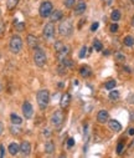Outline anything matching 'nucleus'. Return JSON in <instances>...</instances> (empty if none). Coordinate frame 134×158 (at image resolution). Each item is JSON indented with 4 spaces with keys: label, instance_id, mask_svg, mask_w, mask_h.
I'll return each instance as SVG.
<instances>
[{
    "label": "nucleus",
    "instance_id": "obj_25",
    "mask_svg": "<svg viewBox=\"0 0 134 158\" xmlns=\"http://www.w3.org/2000/svg\"><path fill=\"white\" fill-rule=\"evenodd\" d=\"M116 85H117V82L114 81V80H109V81H107L105 82V85H104V87L107 88V90H113V88L116 87Z\"/></svg>",
    "mask_w": 134,
    "mask_h": 158
},
{
    "label": "nucleus",
    "instance_id": "obj_19",
    "mask_svg": "<svg viewBox=\"0 0 134 158\" xmlns=\"http://www.w3.org/2000/svg\"><path fill=\"white\" fill-rule=\"evenodd\" d=\"M10 120L12 122V125H15V126H20L21 123H23V118H21L20 116H18L16 113H11L10 115Z\"/></svg>",
    "mask_w": 134,
    "mask_h": 158
},
{
    "label": "nucleus",
    "instance_id": "obj_18",
    "mask_svg": "<svg viewBox=\"0 0 134 158\" xmlns=\"http://www.w3.org/2000/svg\"><path fill=\"white\" fill-rule=\"evenodd\" d=\"M62 16H63V12H62L61 10L52 11V12H51V15H50L51 21H52V23H55V21H60V20L62 19Z\"/></svg>",
    "mask_w": 134,
    "mask_h": 158
},
{
    "label": "nucleus",
    "instance_id": "obj_36",
    "mask_svg": "<svg viewBox=\"0 0 134 158\" xmlns=\"http://www.w3.org/2000/svg\"><path fill=\"white\" fill-rule=\"evenodd\" d=\"M15 26H16V29H18L19 31H23V30L25 29V25H24V23H18Z\"/></svg>",
    "mask_w": 134,
    "mask_h": 158
},
{
    "label": "nucleus",
    "instance_id": "obj_15",
    "mask_svg": "<svg viewBox=\"0 0 134 158\" xmlns=\"http://www.w3.org/2000/svg\"><path fill=\"white\" fill-rule=\"evenodd\" d=\"M70 102H71V96H70V93H63L62 97H61V102H60V106L62 109H65L68 107Z\"/></svg>",
    "mask_w": 134,
    "mask_h": 158
},
{
    "label": "nucleus",
    "instance_id": "obj_8",
    "mask_svg": "<svg viewBox=\"0 0 134 158\" xmlns=\"http://www.w3.org/2000/svg\"><path fill=\"white\" fill-rule=\"evenodd\" d=\"M23 115H24V117L27 118V120H30V118L32 117V115H34V108H32V105L30 104V102L25 101L24 104H23Z\"/></svg>",
    "mask_w": 134,
    "mask_h": 158
},
{
    "label": "nucleus",
    "instance_id": "obj_3",
    "mask_svg": "<svg viewBox=\"0 0 134 158\" xmlns=\"http://www.w3.org/2000/svg\"><path fill=\"white\" fill-rule=\"evenodd\" d=\"M46 54L44 50H41V49H35V52H34V62L35 65H36L37 67H42V66H45L46 64Z\"/></svg>",
    "mask_w": 134,
    "mask_h": 158
},
{
    "label": "nucleus",
    "instance_id": "obj_37",
    "mask_svg": "<svg viewBox=\"0 0 134 158\" xmlns=\"http://www.w3.org/2000/svg\"><path fill=\"white\" fill-rule=\"evenodd\" d=\"M98 26H100V24H98V23H93L92 26H91V31H96L98 29Z\"/></svg>",
    "mask_w": 134,
    "mask_h": 158
},
{
    "label": "nucleus",
    "instance_id": "obj_39",
    "mask_svg": "<svg viewBox=\"0 0 134 158\" xmlns=\"http://www.w3.org/2000/svg\"><path fill=\"white\" fill-rule=\"evenodd\" d=\"M128 134L129 136H134V127H132V128L128 129Z\"/></svg>",
    "mask_w": 134,
    "mask_h": 158
},
{
    "label": "nucleus",
    "instance_id": "obj_9",
    "mask_svg": "<svg viewBox=\"0 0 134 158\" xmlns=\"http://www.w3.org/2000/svg\"><path fill=\"white\" fill-rule=\"evenodd\" d=\"M26 41H27V45H29L31 49H37L39 47V39L35 36V35H32V34H29V35L26 36Z\"/></svg>",
    "mask_w": 134,
    "mask_h": 158
},
{
    "label": "nucleus",
    "instance_id": "obj_22",
    "mask_svg": "<svg viewBox=\"0 0 134 158\" xmlns=\"http://www.w3.org/2000/svg\"><path fill=\"white\" fill-rule=\"evenodd\" d=\"M121 18H122V14L119 10H113L111 12V19L113 21H118V20H121Z\"/></svg>",
    "mask_w": 134,
    "mask_h": 158
},
{
    "label": "nucleus",
    "instance_id": "obj_31",
    "mask_svg": "<svg viewBox=\"0 0 134 158\" xmlns=\"http://www.w3.org/2000/svg\"><path fill=\"white\" fill-rule=\"evenodd\" d=\"M123 148H124V143H123V142H119L118 146H117V153L121 154V153L123 152Z\"/></svg>",
    "mask_w": 134,
    "mask_h": 158
},
{
    "label": "nucleus",
    "instance_id": "obj_1",
    "mask_svg": "<svg viewBox=\"0 0 134 158\" xmlns=\"http://www.w3.org/2000/svg\"><path fill=\"white\" fill-rule=\"evenodd\" d=\"M36 100H37V104H39L40 108L45 109L48 106V102H50V91L48 90H40L36 95Z\"/></svg>",
    "mask_w": 134,
    "mask_h": 158
},
{
    "label": "nucleus",
    "instance_id": "obj_42",
    "mask_svg": "<svg viewBox=\"0 0 134 158\" xmlns=\"http://www.w3.org/2000/svg\"><path fill=\"white\" fill-rule=\"evenodd\" d=\"M103 54H104V55H109V51H108V50H104Z\"/></svg>",
    "mask_w": 134,
    "mask_h": 158
},
{
    "label": "nucleus",
    "instance_id": "obj_20",
    "mask_svg": "<svg viewBox=\"0 0 134 158\" xmlns=\"http://www.w3.org/2000/svg\"><path fill=\"white\" fill-rule=\"evenodd\" d=\"M45 152L47 154H53V152H55V145H53L52 141L46 142V145H45Z\"/></svg>",
    "mask_w": 134,
    "mask_h": 158
},
{
    "label": "nucleus",
    "instance_id": "obj_33",
    "mask_svg": "<svg viewBox=\"0 0 134 158\" xmlns=\"http://www.w3.org/2000/svg\"><path fill=\"white\" fill-rule=\"evenodd\" d=\"M4 32H5V24L0 20V37L4 35Z\"/></svg>",
    "mask_w": 134,
    "mask_h": 158
},
{
    "label": "nucleus",
    "instance_id": "obj_13",
    "mask_svg": "<svg viewBox=\"0 0 134 158\" xmlns=\"http://www.w3.org/2000/svg\"><path fill=\"white\" fill-rule=\"evenodd\" d=\"M108 118H109V115H108V112L105 111V109H101V111L97 113V121L100 123L108 122Z\"/></svg>",
    "mask_w": 134,
    "mask_h": 158
},
{
    "label": "nucleus",
    "instance_id": "obj_11",
    "mask_svg": "<svg viewBox=\"0 0 134 158\" xmlns=\"http://www.w3.org/2000/svg\"><path fill=\"white\" fill-rule=\"evenodd\" d=\"M20 152L23 156H29L30 152H31V145H30V142H27V141H24L23 143L20 145Z\"/></svg>",
    "mask_w": 134,
    "mask_h": 158
},
{
    "label": "nucleus",
    "instance_id": "obj_38",
    "mask_svg": "<svg viewBox=\"0 0 134 158\" xmlns=\"http://www.w3.org/2000/svg\"><path fill=\"white\" fill-rule=\"evenodd\" d=\"M44 134L47 136V137H50L51 136V131H50V129H47V128H45L44 129Z\"/></svg>",
    "mask_w": 134,
    "mask_h": 158
},
{
    "label": "nucleus",
    "instance_id": "obj_4",
    "mask_svg": "<svg viewBox=\"0 0 134 158\" xmlns=\"http://www.w3.org/2000/svg\"><path fill=\"white\" fill-rule=\"evenodd\" d=\"M52 3L48 1V0H45L42 1L41 5H40V9H39V12H40V16L41 18H48L51 15L52 12Z\"/></svg>",
    "mask_w": 134,
    "mask_h": 158
},
{
    "label": "nucleus",
    "instance_id": "obj_21",
    "mask_svg": "<svg viewBox=\"0 0 134 158\" xmlns=\"http://www.w3.org/2000/svg\"><path fill=\"white\" fill-rule=\"evenodd\" d=\"M123 44H124L125 46H128V47H132V46L134 45V37L130 36V35L125 36V37L123 39Z\"/></svg>",
    "mask_w": 134,
    "mask_h": 158
},
{
    "label": "nucleus",
    "instance_id": "obj_5",
    "mask_svg": "<svg viewBox=\"0 0 134 158\" xmlns=\"http://www.w3.org/2000/svg\"><path fill=\"white\" fill-rule=\"evenodd\" d=\"M73 31V26H72V23L70 20H65L62 21L59 26V32L61 34L62 36H70Z\"/></svg>",
    "mask_w": 134,
    "mask_h": 158
},
{
    "label": "nucleus",
    "instance_id": "obj_6",
    "mask_svg": "<svg viewBox=\"0 0 134 158\" xmlns=\"http://www.w3.org/2000/svg\"><path fill=\"white\" fill-rule=\"evenodd\" d=\"M63 122V113L61 109H57V111H55L53 115L51 116V123L55 126V127H60Z\"/></svg>",
    "mask_w": 134,
    "mask_h": 158
},
{
    "label": "nucleus",
    "instance_id": "obj_23",
    "mask_svg": "<svg viewBox=\"0 0 134 158\" xmlns=\"http://www.w3.org/2000/svg\"><path fill=\"white\" fill-rule=\"evenodd\" d=\"M119 97H121V93H119V91H117V90H111V92H109V100L117 101Z\"/></svg>",
    "mask_w": 134,
    "mask_h": 158
},
{
    "label": "nucleus",
    "instance_id": "obj_26",
    "mask_svg": "<svg viewBox=\"0 0 134 158\" xmlns=\"http://www.w3.org/2000/svg\"><path fill=\"white\" fill-rule=\"evenodd\" d=\"M93 47H94V50H97V51H101V50L103 49V45H102V43H101V41L94 40V43H93Z\"/></svg>",
    "mask_w": 134,
    "mask_h": 158
},
{
    "label": "nucleus",
    "instance_id": "obj_32",
    "mask_svg": "<svg viewBox=\"0 0 134 158\" xmlns=\"http://www.w3.org/2000/svg\"><path fill=\"white\" fill-rule=\"evenodd\" d=\"M118 29H119V26H118V24H117V23L112 24V25H111V27H109L111 32H117V31H118Z\"/></svg>",
    "mask_w": 134,
    "mask_h": 158
},
{
    "label": "nucleus",
    "instance_id": "obj_2",
    "mask_svg": "<svg viewBox=\"0 0 134 158\" xmlns=\"http://www.w3.org/2000/svg\"><path fill=\"white\" fill-rule=\"evenodd\" d=\"M9 47H10V51L12 54H19L21 50H23V39H21L19 35H14L10 39Z\"/></svg>",
    "mask_w": 134,
    "mask_h": 158
},
{
    "label": "nucleus",
    "instance_id": "obj_43",
    "mask_svg": "<svg viewBox=\"0 0 134 158\" xmlns=\"http://www.w3.org/2000/svg\"><path fill=\"white\" fill-rule=\"evenodd\" d=\"M132 25L134 26V16H133V19H132Z\"/></svg>",
    "mask_w": 134,
    "mask_h": 158
},
{
    "label": "nucleus",
    "instance_id": "obj_17",
    "mask_svg": "<svg viewBox=\"0 0 134 158\" xmlns=\"http://www.w3.org/2000/svg\"><path fill=\"white\" fill-rule=\"evenodd\" d=\"M91 73H92V70H91V67L87 66V65H84V66H82V67L80 68V75H81L82 77H84V79L89 77Z\"/></svg>",
    "mask_w": 134,
    "mask_h": 158
},
{
    "label": "nucleus",
    "instance_id": "obj_16",
    "mask_svg": "<svg viewBox=\"0 0 134 158\" xmlns=\"http://www.w3.org/2000/svg\"><path fill=\"white\" fill-rule=\"evenodd\" d=\"M8 151H9V153H10L11 156H16V154L20 152V146L18 145V143L12 142V143H10V145H9Z\"/></svg>",
    "mask_w": 134,
    "mask_h": 158
},
{
    "label": "nucleus",
    "instance_id": "obj_7",
    "mask_svg": "<svg viewBox=\"0 0 134 158\" xmlns=\"http://www.w3.org/2000/svg\"><path fill=\"white\" fill-rule=\"evenodd\" d=\"M42 35L45 39H51L55 35V25L52 23H47L44 26V30H42Z\"/></svg>",
    "mask_w": 134,
    "mask_h": 158
},
{
    "label": "nucleus",
    "instance_id": "obj_40",
    "mask_svg": "<svg viewBox=\"0 0 134 158\" xmlns=\"http://www.w3.org/2000/svg\"><path fill=\"white\" fill-rule=\"evenodd\" d=\"M3 132H4V125H3V122H0V134Z\"/></svg>",
    "mask_w": 134,
    "mask_h": 158
},
{
    "label": "nucleus",
    "instance_id": "obj_41",
    "mask_svg": "<svg viewBox=\"0 0 134 158\" xmlns=\"http://www.w3.org/2000/svg\"><path fill=\"white\" fill-rule=\"evenodd\" d=\"M0 156L4 157V147L3 146H0Z\"/></svg>",
    "mask_w": 134,
    "mask_h": 158
},
{
    "label": "nucleus",
    "instance_id": "obj_10",
    "mask_svg": "<svg viewBox=\"0 0 134 158\" xmlns=\"http://www.w3.org/2000/svg\"><path fill=\"white\" fill-rule=\"evenodd\" d=\"M70 54V46H63L60 51H57V60L62 62L63 60H66Z\"/></svg>",
    "mask_w": 134,
    "mask_h": 158
},
{
    "label": "nucleus",
    "instance_id": "obj_34",
    "mask_svg": "<svg viewBox=\"0 0 134 158\" xmlns=\"http://www.w3.org/2000/svg\"><path fill=\"white\" fill-rule=\"evenodd\" d=\"M10 131H11V133H12V134H19V133L21 132V129H20V128H15V127L12 126V127L10 128Z\"/></svg>",
    "mask_w": 134,
    "mask_h": 158
},
{
    "label": "nucleus",
    "instance_id": "obj_27",
    "mask_svg": "<svg viewBox=\"0 0 134 158\" xmlns=\"http://www.w3.org/2000/svg\"><path fill=\"white\" fill-rule=\"evenodd\" d=\"M76 5V0H65V6L67 9H71Z\"/></svg>",
    "mask_w": 134,
    "mask_h": 158
},
{
    "label": "nucleus",
    "instance_id": "obj_28",
    "mask_svg": "<svg viewBox=\"0 0 134 158\" xmlns=\"http://www.w3.org/2000/svg\"><path fill=\"white\" fill-rule=\"evenodd\" d=\"M116 60L118 61V62H124V61H125V56L122 52H117L116 54Z\"/></svg>",
    "mask_w": 134,
    "mask_h": 158
},
{
    "label": "nucleus",
    "instance_id": "obj_30",
    "mask_svg": "<svg viewBox=\"0 0 134 158\" xmlns=\"http://www.w3.org/2000/svg\"><path fill=\"white\" fill-rule=\"evenodd\" d=\"M86 54H87V46H82V49H81V51L78 54L80 59H84V57H86Z\"/></svg>",
    "mask_w": 134,
    "mask_h": 158
},
{
    "label": "nucleus",
    "instance_id": "obj_29",
    "mask_svg": "<svg viewBox=\"0 0 134 158\" xmlns=\"http://www.w3.org/2000/svg\"><path fill=\"white\" fill-rule=\"evenodd\" d=\"M63 46H65V45H63V44L61 43V41H56L55 45H53V49H55V51H56V52H57V51H60V50L62 49Z\"/></svg>",
    "mask_w": 134,
    "mask_h": 158
},
{
    "label": "nucleus",
    "instance_id": "obj_14",
    "mask_svg": "<svg viewBox=\"0 0 134 158\" xmlns=\"http://www.w3.org/2000/svg\"><path fill=\"white\" fill-rule=\"evenodd\" d=\"M108 126H109V128L113 132H121L122 131V125L117 120H111V121H108Z\"/></svg>",
    "mask_w": 134,
    "mask_h": 158
},
{
    "label": "nucleus",
    "instance_id": "obj_35",
    "mask_svg": "<svg viewBox=\"0 0 134 158\" xmlns=\"http://www.w3.org/2000/svg\"><path fill=\"white\" fill-rule=\"evenodd\" d=\"M73 145H75V140L71 137V138H68V140H67V147H68V148H71V147H73Z\"/></svg>",
    "mask_w": 134,
    "mask_h": 158
},
{
    "label": "nucleus",
    "instance_id": "obj_12",
    "mask_svg": "<svg viewBox=\"0 0 134 158\" xmlns=\"http://www.w3.org/2000/svg\"><path fill=\"white\" fill-rule=\"evenodd\" d=\"M86 8H87V5H86L84 1L76 3V5H75V14H76V15H82V14L86 11Z\"/></svg>",
    "mask_w": 134,
    "mask_h": 158
},
{
    "label": "nucleus",
    "instance_id": "obj_24",
    "mask_svg": "<svg viewBox=\"0 0 134 158\" xmlns=\"http://www.w3.org/2000/svg\"><path fill=\"white\" fill-rule=\"evenodd\" d=\"M18 3H19V0H8V3H6V8H8V10H14L16 8Z\"/></svg>",
    "mask_w": 134,
    "mask_h": 158
}]
</instances>
